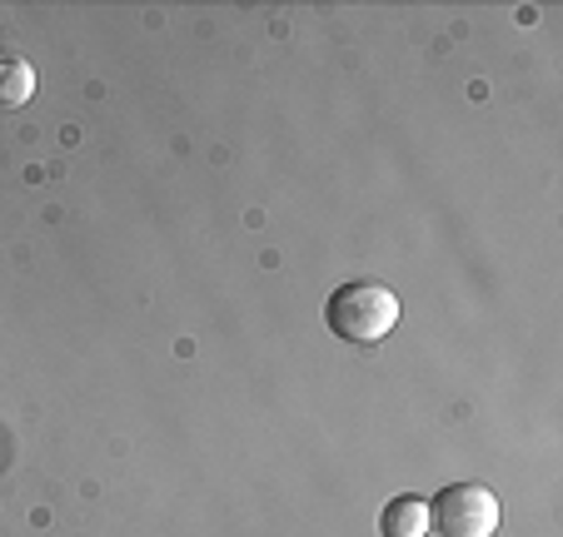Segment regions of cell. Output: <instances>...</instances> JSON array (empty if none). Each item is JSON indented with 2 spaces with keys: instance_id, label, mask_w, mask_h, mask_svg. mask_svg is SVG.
I'll return each instance as SVG.
<instances>
[{
  "instance_id": "obj_1",
  "label": "cell",
  "mask_w": 563,
  "mask_h": 537,
  "mask_svg": "<svg viewBox=\"0 0 563 537\" xmlns=\"http://www.w3.org/2000/svg\"><path fill=\"white\" fill-rule=\"evenodd\" d=\"M324 324L344 344H384L399 324V299L389 284L354 279V284H340L324 299Z\"/></svg>"
},
{
  "instance_id": "obj_2",
  "label": "cell",
  "mask_w": 563,
  "mask_h": 537,
  "mask_svg": "<svg viewBox=\"0 0 563 537\" xmlns=\"http://www.w3.org/2000/svg\"><path fill=\"white\" fill-rule=\"evenodd\" d=\"M429 533L434 537H494L499 533V497L484 483H449L429 497Z\"/></svg>"
},
{
  "instance_id": "obj_3",
  "label": "cell",
  "mask_w": 563,
  "mask_h": 537,
  "mask_svg": "<svg viewBox=\"0 0 563 537\" xmlns=\"http://www.w3.org/2000/svg\"><path fill=\"white\" fill-rule=\"evenodd\" d=\"M379 533L384 537H429V503L415 493L389 497L379 513Z\"/></svg>"
},
{
  "instance_id": "obj_4",
  "label": "cell",
  "mask_w": 563,
  "mask_h": 537,
  "mask_svg": "<svg viewBox=\"0 0 563 537\" xmlns=\"http://www.w3.org/2000/svg\"><path fill=\"white\" fill-rule=\"evenodd\" d=\"M35 96V70L21 60V55H0V105L15 110Z\"/></svg>"
}]
</instances>
